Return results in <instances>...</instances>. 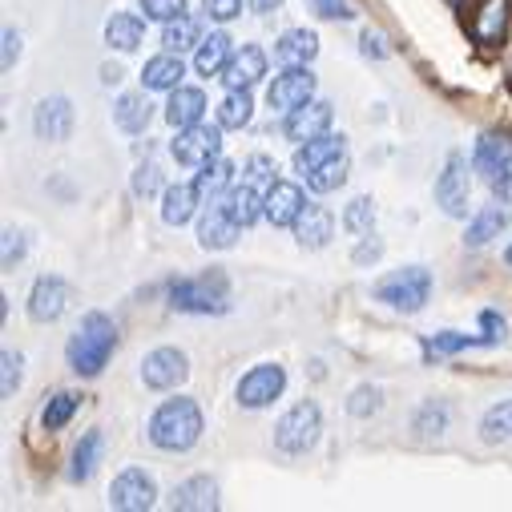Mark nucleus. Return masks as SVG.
Wrapping results in <instances>:
<instances>
[{
  "label": "nucleus",
  "mask_w": 512,
  "mask_h": 512,
  "mask_svg": "<svg viewBox=\"0 0 512 512\" xmlns=\"http://www.w3.org/2000/svg\"><path fill=\"white\" fill-rule=\"evenodd\" d=\"M307 5H311L315 17H323V21H351V17H355L347 0H307Z\"/></svg>",
  "instance_id": "47"
},
{
  "label": "nucleus",
  "mask_w": 512,
  "mask_h": 512,
  "mask_svg": "<svg viewBox=\"0 0 512 512\" xmlns=\"http://www.w3.org/2000/svg\"><path fill=\"white\" fill-rule=\"evenodd\" d=\"M170 508H218V484L210 476H190L174 488Z\"/></svg>",
  "instance_id": "32"
},
{
  "label": "nucleus",
  "mask_w": 512,
  "mask_h": 512,
  "mask_svg": "<svg viewBox=\"0 0 512 512\" xmlns=\"http://www.w3.org/2000/svg\"><path fill=\"white\" fill-rule=\"evenodd\" d=\"M379 254H383V242H379L375 234H363V242L355 246V254H351V259H355L359 267H367V263H375V259H379Z\"/></svg>",
  "instance_id": "51"
},
{
  "label": "nucleus",
  "mask_w": 512,
  "mask_h": 512,
  "mask_svg": "<svg viewBox=\"0 0 512 512\" xmlns=\"http://www.w3.org/2000/svg\"><path fill=\"white\" fill-rule=\"evenodd\" d=\"M170 154L178 166H206L222 154V125H186V130H178V138L170 142Z\"/></svg>",
  "instance_id": "8"
},
{
  "label": "nucleus",
  "mask_w": 512,
  "mask_h": 512,
  "mask_svg": "<svg viewBox=\"0 0 512 512\" xmlns=\"http://www.w3.org/2000/svg\"><path fill=\"white\" fill-rule=\"evenodd\" d=\"M480 440L484 444H508L512 440V400H500L480 416Z\"/></svg>",
  "instance_id": "36"
},
{
  "label": "nucleus",
  "mask_w": 512,
  "mask_h": 512,
  "mask_svg": "<svg viewBox=\"0 0 512 512\" xmlns=\"http://www.w3.org/2000/svg\"><path fill=\"white\" fill-rule=\"evenodd\" d=\"M504 25H508V0H484L480 17L472 21V33L480 45H492L504 37Z\"/></svg>",
  "instance_id": "34"
},
{
  "label": "nucleus",
  "mask_w": 512,
  "mask_h": 512,
  "mask_svg": "<svg viewBox=\"0 0 512 512\" xmlns=\"http://www.w3.org/2000/svg\"><path fill=\"white\" fill-rule=\"evenodd\" d=\"M202 202H206V198H202L198 182L166 186V194H162V222H166V226H186V222L198 214Z\"/></svg>",
  "instance_id": "20"
},
{
  "label": "nucleus",
  "mask_w": 512,
  "mask_h": 512,
  "mask_svg": "<svg viewBox=\"0 0 512 512\" xmlns=\"http://www.w3.org/2000/svg\"><path fill=\"white\" fill-rule=\"evenodd\" d=\"M186 375H190V359L178 347H158V351H150L142 359V383H146V388H154V392L178 388Z\"/></svg>",
  "instance_id": "12"
},
{
  "label": "nucleus",
  "mask_w": 512,
  "mask_h": 512,
  "mask_svg": "<svg viewBox=\"0 0 512 512\" xmlns=\"http://www.w3.org/2000/svg\"><path fill=\"white\" fill-rule=\"evenodd\" d=\"M17 61H21V33L5 29V69H13Z\"/></svg>",
  "instance_id": "53"
},
{
  "label": "nucleus",
  "mask_w": 512,
  "mask_h": 512,
  "mask_svg": "<svg viewBox=\"0 0 512 512\" xmlns=\"http://www.w3.org/2000/svg\"><path fill=\"white\" fill-rule=\"evenodd\" d=\"M303 206H307V194H303V186H295V182H271V190H267V222L271 226H295V218L303 214Z\"/></svg>",
  "instance_id": "19"
},
{
  "label": "nucleus",
  "mask_w": 512,
  "mask_h": 512,
  "mask_svg": "<svg viewBox=\"0 0 512 512\" xmlns=\"http://www.w3.org/2000/svg\"><path fill=\"white\" fill-rule=\"evenodd\" d=\"M134 194H138V198L166 194V178H162V166H158V162H142V166L134 170Z\"/></svg>",
  "instance_id": "42"
},
{
  "label": "nucleus",
  "mask_w": 512,
  "mask_h": 512,
  "mask_svg": "<svg viewBox=\"0 0 512 512\" xmlns=\"http://www.w3.org/2000/svg\"><path fill=\"white\" fill-rule=\"evenodd\" d=\"M166 299H170V311H178V315H226L230 311V279H226V271L214 267L206 275L170 283Z\"/></svg>",
  "instance_id": "3"
},
{
  "label": "nucleus",
  "mask_w": 512,
  "mask_h": 512,
  "mask_svg": "<svg viewBox=\"0 0 512 512\" xmlns=\"http://www.w3.org/2000/svg\"><path fill=\"white\" fill-rule=\"evenodd\" d=\"M142 37H146V21L134 17V13H113V17L105 21V41H109L117 53H134V49L142 45Z\"/></svg>",
  "instance_id": "30"
},
{
  "label": "nucleus",
  "mask_w": 512,
  "mask_h": 512,
  "mask_svg": "<svg viewBox=\"0 0 512 512\" xmlns=\"http://www.w3.org/2000/svg\"><path fill=\"white\" fill-rule=\"evenodd\" d=\"M25 259V234H17V230H5V271H13L17 263Z\"/></svg>",
  "instance_id": "48"
},
{
  "label": "nucleus",
  "mask_w": 512,
  "mask_h": 512,
  "mask_svg": "<svg viewBox=\"0 0 512 512\" xmlns=\"http://www.w3.org/2000/svg\"><path fill=\"white\" fill-rule=\"evenodd\" d=\"M504 226H508V210H504V202L480 206V210L472 214L468 230H464V242H468V246H488L492 238H500Z\"/></svg>",
  "instance_id": "29"
},
{
  "label": "nucleus",
  "mask_w": 512,
  "mask_h": 512,
  "mask_svg": "<svg viewBox=\"0 0 512 512\" xmlns=\"http://www.w3.org/2000/svg\"><path fill=\"white\" fill-rule=\"evenodd\" d=\"M331 117H335V109H331V101H307V105H299V109H291L287 117H283V134L295 142V146H303V142H311V138H319V134H327L331 130Z\"/></svg>",
  "instance_id": "15"
},
{
  "label": "nucleus",
  "mask_w": 512,
  "mask_h": 512,
  "mask_svg": "<svg viewBox=\"0 0 512 512\" xmlns=\"http://www.w3.org/2000/svg\"><path fill=\"white\" fill-rule=\"evenodd\" d=\"M371 295H375L379 303L404 311V315H416V311H424L428 299H432V275H428V267H400V271H392L388 279H379V283L371 287Z\"/></svg>",
  "instance_id": "4"
},
{
  "label": "nucleus",
  "mask_w": 512,
  "mask_h": 512,
  "mask_svg": "<svg viewBox=\"0 0 512 512\" xmlns=\"http://www.w3.org/2000/svg\"><path fill=\"white\" fill-rule=\"evenodd\" d=\"M315 85L319 81H315V73L307 65H287L283 73H275V81L267 89V105L279 109V113H291V109H299V105H307L315 97Z\"/></svg>",
  "instance_id": "10"
},
{
  "label": "nucleus",
  "mask_w": 512,
  "mask_h": 512,
  "mask_svg": "<svg viewBox=\"0 0 512 512\" xmlns=\"http://www.w3.org/2000/svg\"><path fill=\"white\" fill-rule=\"evenodd\" d=\"M250 9L259 13V17H271L275 9H283V0H250Z\"/></svg>",
  "instance_id": "54"
},
{
  "label": "nucleus",
  "mask_w": 512,
  "mask_h": 512,
  "mask_svg": "<svg viewBox=\"0 0 512 512\" xmlns=\"http://www.w3.org/2000/svg\"><path fill=\"white\" fill-rule=\"evenodd\" d=\"M412 432L424 436V440L448 432V404H440V400H424L420 412H416V420H412Z\"/></svg>",
  "instance_id": "40"
},
{
  "label": "nucleus",
  "mask_w": 512,
  "mask_h": 512,
  "mask_svg": "<svg viewBox=\"0 0 512 512\" xmlns=\"http://www.w3.org/2000/svg\"><path fill=\"white\" fill-rule=\"evenodd\" d=\"M198 190H202V198L206 202H214V198H222L226 190H230V182H234V162L230 158H214V162H206V166H198Z\"/></svg>",
  "instance_id": "33"
},
{
  "label": "nucleus",
  "mask_w": 512,
  "mask_h": 512,
  "mask_svg": "<svg viewBox=\"0 0 512 512\" xmlns=\"http://www.w3.org/2000/svg\"><path fill=\"white\" fill-rule=\"evenodd\" d=\"M480 327H484V335L492 343H504V335H508V323H504L500 311H480Z\"/></svg>",
  "instance_id": "49"
},
{
  "label": "nucleus",
  "mask_w": 512,
  "mask_h": 512,
  "mask_svg": "<svg viewBox=\"0 0 512 512\" xmlns=\"http://www.w3.org/2000/svg\"><path fill=\"white\" fill-rule=\"evenodd\" d=\"M291 230H295L303 250H323L331 242V234H335V214L327 206H319V202H307Z\"/></svg>",
  "instance_id": "17"
},
{
  "label": "nucleus",
  "mask_w": 512,
  "mask_h": 512,
  "mask_svg": "<svg viewBox=\"0 0 512 512\" xmlns=\"http://www.w3.org/2000/svg\"><path fill=\"white\" fill-rule=\"evenodd\" d=\"M73 101L69 97H61V93H53V97H45L37 109H33V134L41 138V142H69V134H73Z\"/></svg>",
  "instance_id": "14"
},
{
  "label": "nucleus",
  "mask_w": 512,
  "mask_h": 512,
  "mask_svg": "<svg viewBox=\"0 0 512 512\" xmlns=\"http://www.w3.org/2000/svg\"><path fill=\"white\" fill-rule=\"evenodd\" d=\"M206 113V93L194 89V85H178L170 89V101H166V121L174 130H186V125H198Z\"/></svg>",
  "instance_id": "23"
},
{
  "label": "nucleus",
  "mask_w": 512,
  "mask_h": 512,
  "mask_svg": "<svg viewBox=\"0 0 512 512\" xmlns=\"http://www.w3.org/2000/svg\"><path fill=\"white\" fill-rule=\"evenodd\" d=\"M319 432H323V412H319V404L299 400L291 412L279 416V424H275V448H279L283 456H307V452L319 444Z\"/></svg>",
  "instance_id": "5"
},
{
  "label": "nucleus",
  "mask_w": 512,
  "mask_h": 512,
  "mask_svg": "<svg viewBox=\"0 0 512 512\" xmlns=\"http://www.w3.org/2000/svg\"><path fill=\"white\" fill-rule=\"evenodd\" d=\"M283 388H287V371H283L279 363H254V367L238 379L234 400H238V408H246V412H263V408H271V404L283 396Z\"/></svg>",
  "instance_id": "7"
},
{
  "label": "nucleus",
  "mask_w": 512,
  "mask_h": 512,
  "mask_svg": "<svg viewBox=\"0 0 512 512\" xmlns=\"http://www.w3.org/2000/svg\"><path fill=\"white\" fill-rule=\"evenodd\" d=\"M472 170L488 182V190H492L496 202L512 206V146L504 138L484 134L476 142V150H472Z\"/></svg>",
  "instance_id": "6"
},
{
  "label": "nucleus",
  "mask_w": 512,
  "mask_h": 512,
  "mask_svg": "<svg viewBox=\"0 0 512 512\" xmlns=\"http://www.w3.org/2000/svg\"><path fill=\"white\" fill-rule=\"evenodd\" d=\"M73 303V287L61 275H41L29 291V319L33 323H57Z\"/></svg>",
  "instance_id": "13"
},
{
  "label": "nucleus",
  "mask_w": 512,
  "mask_h": 512,
  "mask_svg": "<svg viewBox=\"0 0 512 512\" xmlns=\"http://www.w3.org/2000/svg\"><path fill=\"white\" fill-rule=\"evenodd\" d=\"M339 154H347V138L343 134H319V138H311V142H303L295 150V174L303 178V174H311L315 166H323V162H331Z\"/></svg>",
  "instance_id": "24"
},
{
  "label": "nucleus",
  "mask_w": 512,
  "mask_h": 512,
  "mask_svg": "<svg viewBox=\"0 0 512 512\" xmlns=\"http://www.w3.org/2000/svg\"><path fill=\"white\" fill-rule=\"evenodd\" d=\"M150 93V89H146ZM146 93H121L113 101V121H117V130L125 134H146L150 130V101Z\"/></svg>",
  "instance_id": "27"
},
{
  "label": "nucleus",
  "mask_w": 512,
  "mask_h": 512,
  "mask_svg": "<svg viewBox=\"0 0 512 512\" xmlns=\"http://www.w3.org/2000/svg\"><path fill=\"white\" fill-rule=\"evenodd\" d=\"M303 182H307V190H315V194H331V190H339V186L347 182V154H339V158L315 166L311 174H303Z\"/></svg>",
  "instance_id": "37"
},
{
  "label": "nucleus",
  "mask_w": 512,
  "mask_h": 512,
  "mask_svg": "<svg viewBox=\"0 0 512 512\" xmlns=\"http://www.w3.org/2000/svg\"><path fill=\"white\" fill-rule=\"evenodd\" d=\"M182 77H186L182 53H170V49L158 53V57H150L146 69H142V85H146L150 93H170V89L182 85Z\"/></svg>",
  "instance_id": "22"
},
{
  "label": "nucleus",
  "mask_w": 512,
  "mask_h": 512,
  "mask_svg": "<svg viewBox=\"0 0 512 512\" xmlns=\"http://www.w3.org/2000/svg\"><path fill=\"white\" fill-rule=\"evenodd\" d=\"M263 77H267V53H263L259 45L234 49V57H230V65H226V73H222L226 89H250V85H259Z\"/></svg>",
  "instance_id": "18"
},
{
  "label": "nucleus",
  "mask_w": 512,
  "mask_h": 512,
  "mask_svg": "<svg viewBox=\"0 0 512 512\" xmlns=\"http://www.w3.org/2000/svg\"><path fill=\"white\" fill-rule=\"evenodd\" d=\"M222 202H226V210L234 214V222H238L242 230L254 226L259 218H267V194H259V186H254V182L230 186V190L222 194Z\"/></svg>",
  "instance_id": "21"
},
{
  "label": "nucleus",
  "mask_w": 512,
  "mask_h": 512,
  "mask_svg": "<svg viewBox=\"0 0 512 512\" xmlns=\"http://www.w3.org/2000/svg\"><path fill=\"white\" fill-rule=\"evenodd\" d=\"M379 408H383V392H379V388H371V383L355 388V392H351V400H347V412H351L355 420H367V416H375Z\"/></svg>",
  "instance_id": "43"
},
{
  "label": "nucleus",
  "mask_w": 512,
  "mask_h": 512,
  "mask_svg": "<svg viewBox=\"0 0 512 512\" xmlns=\"http://www.w3.org/2000/svg\"><path fill=\"white\" fill-rule=\"evenodd\" d=\"M371 226H375V202L371 198H355L347 210H343V230L347 234H371Z\"/></svg>",
  "instance_id": "41"
},
{
  "label": "nucleus",
  "mask_w": 512,
  "mask_h": 512,
  "mask_svg": "<svg viewBox=\"0 0 512 512\" xmlns=\"http://www.w3.org/2000/svg\"><path fill=\"white\" fill-rule=\"evenodd\" d=\"M230 57H234V41H230L222 29H214L210 37H202V45H198V53H194V69H198L202 77H218V73H226Z\"/></svg>",
  "instance_id": "25"
},
{
  "label": "nucleus",
  "mask_w": 512,
  "mask_h": 512,
  "mask_svg": "<svg viewBox=\"0 0 512 512\" xmlns=\"http://www.w3.org/2000/svg\"><path fill=\"white\" fill-rule=\"evenodd\" d=\"M101 452H105V436H101V428H89V432L77 440L73 456H69V480H73V484H85V480L97 472Z\"/></svg>",
  "instance_id": "26"
},
{
  "label": "nucleus",
  "mask_w": 512,
  "mask_h": 512,
  "mask_svg": "<svg viewBox=\"0 0 512 512\" xmlns=\"http://www.w3.org/2000/svg\"><path fill=\"white\" fill-rule=\"evenodd\" d=\"M146 436L162 452H190L202 440V408L190 396H174L150 416Z\"/></svg>",
  "instance_id": "2"
},
{
  "label": "nucleus",
  "mask_w": 512,
  "mask_h": 512,
  "mask_svg": "<svg viewBox=\"0 0 512 512\" xmlns=\"http://www.w3.org/2000/svg\"><path fill=\"white\" fill-rule=\"evenodd\" d=\"M246 174H250V182H275V162L254 154V158H246Z\"/></svg>",
  "instance_id": "50"
},
{
  "label": "nucleus",
  "mask_w": 512,
  "mask_h": 512,
  "mask_svg": "<svg viewBox=\"0 0 512 512\" xmlns=\"http://www.w3.org/2000/svg\"><path fill=\"white\" fill-rule=\"evenodd\" d=\"M250 117H254L250 89H230L218 105V125L222 130H242V125H250Z\"/></svg>",
  "instance_id": "35"
},
{
  "label": "nucleus",
  "mask_w": 512,
  "mask_h": 512,
  "mask_svg": "<svg viewBox=\"0 0 512 512\" xmlns=\"http://www.w3.org/2000/svg\"><path fill=\"white\" fill-rule=\"evenodd\" d=\"M113 351H117V323L105 311H85L81 323H77V331L65 343L69 371L81 375V379H93V375L105 371V363L113 359Z\"/></svg>",
  "instance_id": "1"
},
{
  "label": "nucleus",
  "mask_w": 512,
  "mask_h": 512,
  "mask_svg": "<svg viewBox=\"0 0 512 512\" xmlns=\"http://www.w3.org/2000/svg\"><path fill=\"white\" fill-rule=\"evenodd\" d=\"M77 408H81V396H77V392H57V396L41 408V424H45V432H61V428L73 420Z\"/></svg>",
  "instance_id": "39"
},
{
  "label": "nucleus",
  "mask_w": 512,
  "mask_h": 512,
  "mask_svg": "<svg viewBox=\"0 0 512 512\" xmlns=\"http://www.w3.org/2000/svg\"><path fill=\"white\" fill-rule=\"evenodd\" d=\"M359 53H363V57H371V61H383V57H388V41L367 29V33L359 37Z\"/></svg>",
  "instance_id": "52"
},
{
  "label": "nucleus",
  "mask_w": 512,
  "mask_h": 512,
  "mask_svg": "<svg viewBox=\"0 0 512 512\" xmlns=\"http://www.w3.org/2000/svg\"><path fill=\"white\" fill-rule=\"evenodd\" d=\"M154 500H158V484L146 468H125L109 484V504L121 512H146L154 508Z\"/></svg>",
  "instance_id": "9"
},
{
  "label": "nucleus",
  "mask_w": 512,
  "mask_h": 512,
  "mask_svg": "<svg viewBox=\"0 0 512 512\" xmlns=\"http://www.w3.org/2000/svg\"><path fill=\"white\" fill-rule=\"evenodd\" d=\"M504 263H508V267H512V246H508V250H504Z\"/></svg>",
  "instance_id": "55"
},
{
  "label": "nucleus",
  "mask_w": 512,
  "mask_h": 512,
  "mask_svg": "<svg viewBox=\"0 0 512 512\" xmlns=\"http://www.w3.org/2000/svg\"><path fill=\"white\" fill-rule=\"evenodd\" d=\"M242 5H250V0H202V13L218 25H226V21L242 17Z\"/></svg>",
  "instance_id": "46"
},
{
  "label": "nucleus",
  "mask_w": 512,
  "mask_h": 512,
  "mask_svg": "<svg viewBox=\"0 0 512 512\" xmlns=\"http://www.w3.org/2000/svg\"><path fill=\"white\" fill-rule=\"evenodd\" d=\"M0 363H5V383H0V392H5V400H13L17 396V388H21V379H25V355L21 351H5L0 355Z\"/></svg>",
  "instance_id": "45"
},
{
  "label": "nucleus",
  "mask_w": 512,
  "mask_h": 512,
  "mask_svg": "<svg viewBox=\"0 0 512 512\" xmlns=\"http://www.w3.org/2000/svg\"><path fill=\"white\" fill-rule=\"evenodd\" d=\"M186 9H190V0H142L146 21H162V25L186 17Z\"/></svg>",
  "instance_id": "44"
},
{
  "label": "nucleus",
  "mask_w": 512,
  "mask_h": 512,
  "mask_svg": "<svg viewBox=\"0 0 512 512\" xmlns=\"http://www.w3.org/2000/svg\"><path fill=\"white\" fill-rule=\"evenodd\" d=\"M238 234H242V226L234 222V214L226 210V202L214 198L202 210V218H198V242H202V250H230L238 242Z\"/></svg>",
  "instance_id": "16"
},
{
  "label": "nucleus",
  "mask_w": 512,
  "mask_h": 512,
  "mask_svg": "<svg viewBox=\"0 0 512 512\" xmlns=\"http://www.w3.org/2000/svg\"><path fill=\"white\" fill-rule=\"evenodd\" d=\"M468 194H472V178H468V158L464 154H448L444 174L436 182V202L448 218H464L468 214Z\"/></svg>",
  "instance_id": "11"
},
{
  "label": "nucleus",
  "mask_w": 512,
  "mask_h": 512,
  "mask_svg": "<svg viewBox=\"0 0 512 512\" xmlns=\"http://www.w3.org/2000/svg\"><path fill=\"white\" fill-rule=\"evenodd\" d=\"M275 57L283 65H311L319 57V37L311 29H287L279 41H275Z\"/></svg>",
  "instance_id": "28"
},
{
  "label": "nucleus",
  "mask_w": 512,
  "mask_h": 512,
  "mask_svg": "<svg viewBox=\"0 0 512 512\" xmlns=\"http://www.w3.org/2000/svg\"><path fill=\"white\" fill-rule=\"evenodd\" d=\"M162 45H166L170 53H186V49H198V45H202V25H198L194 17H178V21H170V25H166V33H162Z\"/></svg>",
  "instance_id": "38"
},
{
  "label": "nucleus",
  "mask_w": 512,
  "mask_h": 512,
  "mask_svg": "<svg viewBox=\"0 0 512 512\" xmlns=\"http://www.w3.org/2000/svg\"><path fill=\"white\" fill-rule=\"evenodd\" d=\"M468 347H496L488 335H460V331H436L424 335V355L428 359H444V355H460Z\"/></svg>",
  "instance_id": "31"
}]
</instances>
